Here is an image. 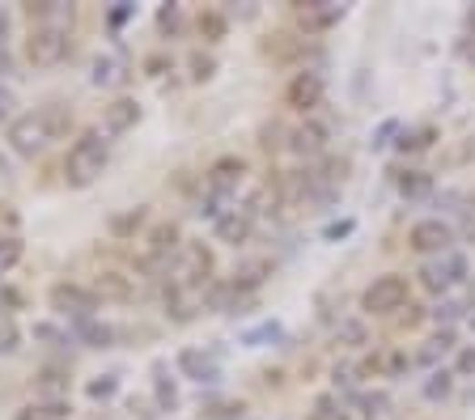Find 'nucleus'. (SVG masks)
<instances>
[{
  "label": "nucleus",
  "instance_id": "f257e3e1",
  "mask_svg": "<svg viewBox=\"0 0 475 420\" xmlns=\"http://www.w3.org/2000/svg\"><path fill=\"white\" fill-rule=\"evenodd\" d=\"M68 124H73V111L60 107V102H51V107H38V111H26L13 119L9 145H13V153L35 158V153H43L47 145H56V140L68 132Z\"/></svg>",
  "mask_w": 475,
  "mask_h": 420
},
{
  "label": "nucleus",
  "instance_id": "f03ea898",
  "mask_svg": "<svg viewBox=\"0 0 475 420\" xmlns=\"http://www.w3.org/2000/svg\"><path fill=\"white\" fill-rule=\"evenodd\" d=\"M110 158V140L102 132H81V137L68 145V158H64V179L68 187H89L98 174L107 170Z\"/></svg>",
  "mask_w": 475,
  "mask_h": 420
},
{
  "label": "nucleus",
  "instance_id": "7ed1b4c3",
  "mask_svg": "<svg viewBox=\"0 0 475 420\" xmlns=\"http://www.w3.org/2000/svg\"><path fill=\"white\" fill-rule=\"evenodd\" d=\"M361 306H366V314H395V310L408 306V281L399 272L374 276V284L361 297Z\"/></svg>",
  "mask_w": 475,
  "mask_h": 420
},
{
  "label": "nucleus",
  "instance_id": "20e7f679",
  "mask_svg": "<svg viewBox=\"0 0 475 420\" xmlns=\"http://www.w3.org/2000/svg\"><path fill=\"white\" fill-rule=\"evenodd\" d=\"M26 56H30V64H38V68H51V64H60L64 56H68V30L30 26V35H26Z\"/></svg>",
  "mask_w": 475,
  "mask_h": 420
},
{
  "label": "nucleus",
  "instance_id": "39448f33",
  "mask_svg": "<svg viewBox=\"0 0 475 420\" xmlns=\"http://www.w3.org/2000/svg\"><path fill=\"white\" fill-rule=\"evenodd\" d=\"M51 306L60 310V314H68V319H77V323H89L94 319V310H98V297L86 293L81 284L60 281L56 289H51Z\"/></svg>",
  "mask_w": 475,
  "mask_h": 420
},
{
  "label": "nucleus",
  "instance_id": "423d86ee",
  "mask_svg": "<svg viewBox=\"0 0 475 420\" xmlns=\"http://www.w3.org/2000/svg\"><path fill=\"white\" fill-rule=\"evenodd\" d=\"M284 102H289L293 111H315L318 102H323V73H315V68L297 73L289 81V89H284Z\"/></svg>",
  "mask_w": 475,
  "mask_h": 420
},
{
  "label": "nucleus",
  "instance_id": "0eeeda50",
  "mask_svg": "<svg viewBox=\"0 0 475 420\" xmlns=\"http://www.w3.org/2000/svg\"><path fill=\"white\" fill-rule=\"evenodd\" d=\"M408 242H412L420 255H433V251H450V225L438 221V217H429V221H416L412 234H408Z\"/></svg>",
  "mask_w": 475,
  "mask_h": 420
},
{
  "label": "nucleus",
  "instance_id": "6e6552de",
  "mask_svg": "<svg viewBox=\"0 0 475 420\" xmlns=\"http://www.w3.org/2000/svg\"><path fill=\"white\" fill-rule=\"evenodd\" d=\"M208 272H212V255H208L200 242H187L183 251H179V268H174V276H179V284H200L208 281Z\"/></svg>",
  "mask_w": 475,
  "mask_h": 420
},
{
  "label": "nucleus",
  "instance_id": "1a4fd4ad",
  "mask_svg": "<svg viewBox=\"0 0 475 420\" xmlns=\"http://www.w3.org/2000/svg\"><path fill=\"white\" fill-rule=\"evenodd\" d=\"M179 251H183V247H179V225L166 221V225H158V230L149 234V242H145V263H149V268H161V263H170Z\"/></svg>",
  "mask_w": 475,
  "mask_h": 420
},
{
  "label": "nucleus",
  "instance_id": "9d476101",
  "mask_svg": "<svg viewBox=\"0 0 475 420\" xmlns=\"http://www.w3.org/2000/svg\"><path fill=\"white\" fill-rule=\"evenodd\" d=\"M463 276H467V260H463V255H454V251H446V260H438V263H429V268H425V284L433 289V293L459 284Z\"/></svg>",
  "mask_w": 475,
  "mask_h": 420
},
{
  "label": "nucleus",
  "instance_id": "9b49d317",
  "mask_svg": "<svg viewBox=\"0 0 475 420\" xmlns=\"http://www.w3.org/2000/svg\"><path fill=\"white\" fill-rule=\"evenodd\" d=\"M251 225H255V212L251 209H230L217 217V238L221 242H230V247H238V242H246L251 238Z\"/></svg>",
  "mask_w": 475,
  "mask_h": 420
},
{
  "label": "nucleus",
  "instance_id": "f8f14e48",
  "mask_svg": "<svg viewBox=\"0 0 475 420\" xmlns=\"http://www.w3.org/2000/svg\"><path fill=\"white\" fill-rule=\"evenodd\" d=\"M30 26H47V30H73L77 9L73 5H60V0H47V5H30Z\"/></svg>",
  "mask_w": 475,
  "mask_h": 420
},
{
  "label": "nucleus",
  "instance_id": "ddd939ff",
  "mask_svg": "<svg viewBox=\"0 0 475 420\" xmlns=\"http://www.w3.org/2000/svg\"><path fill=\"white\" fill-rule=\"evenodd\" d=\"M243 158H221L212 170H208V191L212 196H230L233 187H238V179H243Z\"/></svg>",
  "mask_w": 475,
  "mask_h": 420
},
{
  "label": "nucleus",
  "instance_id": "4468645a",
  "mask_svg": "<svg viewBox=\"0 0 475 420\" xmlns=\"http://www.w3.org/2000/svg\"><path fill=\"white\" fill-rule=\"evenodd\" d=\"M140 119V107H136L132 98H115L107 107V132L110 137H119V132H128V128Z\"/></svg>",
  "mask_w": 475,
  "mask_h": 420
},
{
  "label": "nucleus",
  "instance_id": "2eb2a0df",
  "mask_svg": "<svg viewBox=\"0 0 475 420\" xmlns=\"http://www.w3.org/2000/svg\"><path fill=\"white\" fill-rule=\"evenodd\" d=\"M128 81V64L119 56H98L94 60V86H123Z\"/></svg>",
  "mask_w": 475,
  "mask_h": 420
},
{
  "label": "nucleus",
  "instance_id": "dca6fc26",
  "mask_svg": "<svg viewBox=\"0 0 475 420\" xmlns=\"http://www.w3.org/2000/svg\"><path fill=\"white\" fill-rule=\"evenodd\" d=\"M68 416V399H38L30 408H22L13 420H64Z\"/></svg>",
  "mask_w": 475,
  "mask_h": 420
},
{
  "label": "nucleus",
  "instance_id": "f3484780",
  "mask_svg": "<svg viewBox=\"0 0 475 420\" xmlns=\"http://www.w3.org/2000/svg\"><path fill=\"white\" fill-rule=\"evenodd\" d=\"M179 365H183L191 378H200V383H208L212 374H217V365L204 357V353H195V348H187V353H179Z\"/></svg>",
  "mask_w": 475,
  "mask_h": 420
},
{
  "label": "nucleus",
  "instance_id": "a211bd4d",
  "mask_svg": "<svg viewBox=\"0 0 475 420\" xmlns=\"http://www.w3.org/2000/svg\"><path fill=\"white\" fill-rule=\"evenodd\" d=\"M340 5H331V0H323V5H305L302 9V22L305 26H331V22H340Z\"/></svg>",
  "mask_w": 475,
  "mask_h": 420
},
{
  "label": "nucleus",
  "instance_id": "6ab92c4d",
  "mask_svg": "<svg viewBox=\"0 0 475 420\" xmlns=\"http://www.w3.org/2000/svg\"><path fill=\"white\" fill-rule=\"evenodd\" d=\"M98 293H102V297H119V302H123V297L132 293V284L123 281L119 272H102V281H98Z\"/></svg>",
  "mask_w": 475,
  "mask_h": 420
},
{
  "label": "nucleus",
  "instance_id": "aec40b11",
  "mask_svg": "<svg viewBox=\"0 0 475 420\" xmlns=\"http://www.w3.org/2000/svg\"><path fill=\"white\" fill-rule=\"evenodd\" d=\"M268 276V263L259 260V263H246L243 272H233V289H251V284H259Z\"/></svg>",
  "mask_w": 475,
  "mask_h": 420
},
{
  "label": "nucleus",
  "instance_id": "412c9836",
  "mask_svg": "<svg viewBox=\"0 0 475 420\" xmlns=\"http://www.w3.org/2000/svg\"><path fill=\"white\" fill-rule=\"evenodd\" d=\"M17 260H22V242L17 238H0V276L9 272Z\"/></svg>",
  "mask_w": 475,
  "mask_h": 420
},
{
  "label": "nucleus",
  "instance_id": "4be33fe9",
  "mask_svg": "<svg viewBox=\"0 0 475 420\" xmlns=\"http://www.w3.org/2000/svg\"><path fill=\"white\" fill-rule=\"evenodd\" d=\"M318 145H323V132H318V128H302V132H293V149H297V153H315Z\"/></svg>",
  "mask_w": 475,
  "mask_h": 420
},
{
  "label": "nucleus",
  "instance_id": "5701e85b",
  "mask_svg": "<svg viewBox=\"0 0 475 420\" xmlns=\"http://www.w3.org/2000/svg\"><path fill=\"white\" fill-rule=\"evenodd\" d=\"M140 221H145V209L128 212V217H115V221H110V230H115V234H128V230H136Z\"/></svg>",
  "mask_w": 475,
  "mask_h": 420
},
{
  "label": "nucleus",
  "instance_id": "b1692460",
  "mask_svg": "<svg viewBox=\"0 0 475 420\" xmlns=\"http://www.w3.org/2000/svg\"><path fill=\"white\" fill-rule=\"evenodd\" d=\"M450 344H454L450 335H438V340H429V348L420 353V361H438L441 353H450Z\"/></svg>",
  "mask_w": 475,
  "mask_h": 420
},
{
  "label": "nucleus",
  "instance_id": "393cba45",
  "mask_svg": "<svg viewBox=\"0 0 475 420\" xmlns=\"http://www.w3.org/2000/svg\"><path fill=\"white\" fill-rule=\"evenodd\" d=\"M200 30H204L208 38H221L225 35V22H221L217 13H208V17H200Z\"/></svg>",
  "mask_w": 475,
  "mask_h": 420
},
{
  "label": "nucleus",
  "instance_id": "a878e982",
  "mask_svg": "<svg viewBox=\"0 0 475 420\" xmlns=\"http://www.w3.org/2000/svg\"><path fill=\"white\" fill-rule=\"evenodd\" d=\"M191 68H195V81H204V77H212V68H217V64L208 60V56H191Z\"/></svg>",
  "mask_w": 475,
  "mask_h": 420
},
{
  "label": "nucleus",
  "instance_id": "bb28decb",
  "mask_svg": "<svg viewBox=\"0 0 475 420\" xmlns=\"http://www.w3.org/2000/svg\"><path fill=\"white\" fill-rule=\"evenodd\" d=\"M89 395H94V399H110V395H115V378H102V383H94V386H89Z\"/></svg>",
  "mask_w": 475,
  "mask_h": 420
},
{
  "label": "nucleus",
  "instance_id": "cd10ccee",
  "mask_svg": "<svg viewBox=\"0 0 475 420\" xmlns=\"http://www.w3.org/2000/svg\"><path fill=\"white\" fill-rule=\"evenodd\" d=\"M5 119L13 124V94L9 89H0V124H5Z\"/></svg>",
  "mask_w": 475,
  "mask_h": 420
},
{
  "label": "nucleus",
  "instance_id": "c85d7f7f",
  "mask_svg": "<svg viewBox=\"0 0 475 420\" xmlns=\"http://www.w3.org/2000/svg\"><path fill=\"white\" fill-rule=\"evenodd\" d=\"M315 420H344V416L336 412V404H331V399H323V404H318V412H315Z\"/></svg>",
  "mask_w": 475,
  "mask_h": 420
},
{
  "label": "nucleus",
  "instance_id": "c756f323",
  "mask_svg": "<svg viewBox=\"0 0 475 420\" xmlns=\"http://www.w3.org/2000/svg\"><path fill=\"white\" fill-rule=\"evenodd\" d=\"M158 22H161V30H179V9H174V5L170 9H161Z\"/></svg>",
  "mask_w": 475,
  "mask_h": 420
},
{
  "label": "nucleus",
  "instance_id": "7c9ffc66",
  "mask_svg": "<svg viewBox=\"0 0 475 420\" xmlns=\"http://www.w3.org/2000/svg\"><path fill=\"white\" fill-rule=\"evenodd\" d=\"M43 386H47V391H60V386H68V383H64L60 370H47V374H43Z\"/></svg>",
  "mask_w": 475,
  "mask_h": 420
},
{
  "label": "nucleus",
  "instance_id": "2f4dec72",
  "mask_svg": "<svg viewBox=\"0 0 475 420\" xmlns=\"http://www.w3.org/2000/svg\"><path fill=\"white\" fill-rule=\"evenodd\" d=\"M425 187H429L425 174H416V179H403V191H412V196H416V191H425Z\"/></svg>",
  "mask_w": 475,
  "mask_h": 420
}]
</instances>
